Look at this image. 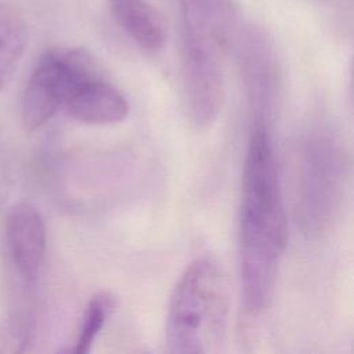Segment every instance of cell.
Returning <instances> with one entry per match:
<instances>
[{"instance_id":"9","label":"cell","mask_w":354,"mask_h":354,"mask_svg":"<svg viewBox=\"0 0 354 354\" xmlns=\"http://www.w3.org/2000/svg\"><path fill=\"white\" fill-rule=\"evenodd\" d=\"M180 25L205 30L232 46L241 28L235 0H178Z\"/></svg>"},{"instance_id":"12","label":"cell","mask_w":354,"mask_h":354,"mask_svg":"<svg viewBox=\"0 0 354 354\" xmlns=\"http://www.w3.org/2000/svg\"><path fill=\"white\" fill-rule=\"evenodd\" d=\"M30 328L25 317L15 314L0 322V354H18L29 342Z\"/></svg>"},{"instance_id":"8","label":"cell","mask_w":354,"mask_h":354,"mask_svg":"<svg viewBox=\"0 0 354 354\" xmlns=\"http://www.w3.org/2000/svg\"><path fill=\"white\" fill-rule=\"evenodd\" d=\"M108 8L124 35L141 50L156 53L165 46V26L147 0H106Z\"/></svg>"},{"instance_id":"4","label":"cell","mask_w":354,"mask_h":354,"mask_svg":"<svg viewBox=\"0 0 354 354\" xmlns=\"http://www.w3.org/2000/svg\"><path fill=\"white\" fill-rule=\"evenodd\" d=\"M101 73L97 59L80 47H54L36 64L22 95V122L32 131L48 122L75 90Z\"/></svg>"},{"instance_id":"13","label":"cell","mask_w":354,"mask_h":354,"mask_svg":"<svg viewBox=\"0 0 354 354\" xmlns=\"http://www.w3.org/2000/svg\"><path fill=\"white\" fill-rule=\"evenodd\" d=\"M8 189V176H7V167L3 160V153L0 149V205L3 203Z\"/></svg>"},{"instance_id":"5","label":"cell","mask_w":354,"mask_h":354,"mask_svg":"<svg viewBox=\"0 0 354 354\" xmlns=\"http://www.w3.org/2000/svg\"><path fill=\"white\" fill-rule=\"evenodd\" d=\"M252 124L270 129L282 90V64L271 33L259 24L241 25L235 41Z\"/></svg>"},{"instance_id":"1","label":"cell","mask_w":354,"mask_h":354,"mask_svg":"<svg viewBox=\"0 0 354 354\" xmlns=\"http://www.w3.org/2000/svg\"><path fill=\"white\" fill-rule=\"evenodd\" d=\"M286 242V212L270 129L252 124L238 225L241 299L249 315H260L271 306Z\"/></svg>"},{"instance_id":"6","label":"cell","mask_w":354,"mask_h":354,"mask_svg":"<svg viewBox=\"0 0 354 354\" xmlns=\"http://www.w3.org/2000/svg\"><path fill=\"white\" fill-rule=\"evenodd\" d=\"M4 242L7 254L26 283H35L41 272L47 228L40 210L30 202L14 203L4 220Z\"/></svg>"},{"instance_id":"7","label":"cell","mask_w":354,"mask_h":354,"mask_svg":"<svg viewBox=\"0 0 354 354\" xmlns=\"http://www.w3.org/2000/svg\"><path fill=\"white\" fill-rule=\"evenodd\" d=\"M64 109L77 122L108 126L124 120L130 108L126 97L101 72L82 83L65 102Z\"/></svg>"},{"instance_id":"2","label":"cell","mask_w":354,"mask_h":354,"mask_svg":"<svg viewBox=\"0 0 354 354\" xmlns=\"http://www.w3.org/2000/svg\"><path fill=\"white\" fill-rule=\"evenodd\" d=\"M230 315L225 274L210 257L194 260L177 281L166 319L170 353L206 354L223 348Z\"/></svg>"},{"instance_id":"11","label":"cell","mask_w":354,"mask_h":354,"mask_svg":"<svg viewBox=\"0 0 354 354\" xmlns=\"http://www.w3.org/2000/svg\"><path fill=\"white\" fill-rule=\"evenodd\" d=\"M116 297L111 292L102 290L95 293L88 300L83 313L80 329L73 346L65 351L73 354H86L116 308Z\"/></svg>"},{"instance_id":"3","label":"cell","mask_w":354,"mask_h":354,"mask_svg":"<svg viewBox=\"0 0 354 354\" xmlns=\"http://www.w3.org/2000/svg\"><path fill=\"white\" fill-rule=\"evenodd\" d=\"M348 159L342 141L328 129H314L300 145L297 223L303 234L318 238L336 221L347 187Z\"/></svg>"},{"instance_id":"10","label":"cell","mask_w":354,"mask_h":354,"mask_svg":"<svg viewBox=\"0 0 354 354\" xmlns=\"http://www.w3.org/2000/svg\"><path fill=\"white\" fill-rule=\"evenodd\" d=\"M28 41L22 14L11 4H0V90L14 75Z\"/></svg>"}]
</instances>
